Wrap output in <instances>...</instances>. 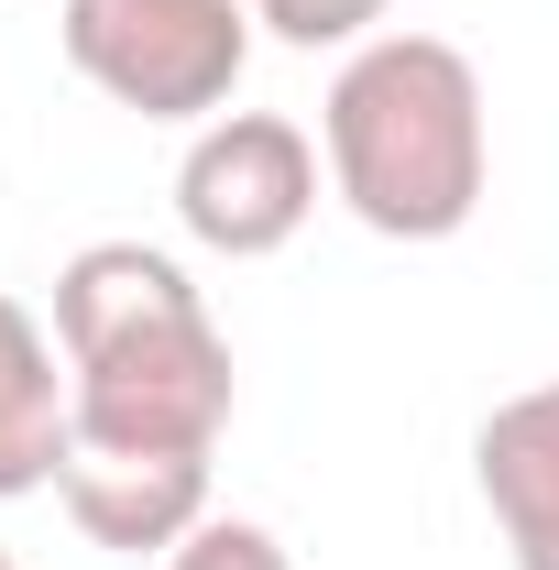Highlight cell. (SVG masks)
I'll list each match as a JSON object with an SVG mask.
<instances>
[{
	"label": "cell",
	"mask_w": 559,
	"mask_h": 570,
	"mask_svg": "<svg viewBox=\"0 0 559 570\" xmlns=\"http://www.w3.org/2000/svg\"><path fill=\"white\" fill-rule=\"evenodd\" d=\"M0 570H22V560H11V549H0Z\"/></svg>",
	"instance_id": "10"
},
{
	"label": "cell",
	"mask_w": 559,
	"mask_h": 570,
	"mask_svg": "<svg viewBox=\"0 0 559 570\" xmlns=\"http://www.w3.org/2000/svg\"><path fill=\"white\" fill-rule=\"evenodd\" d=\"M67 439H77L67 352H56V330H45V318H33V307L0 285V504L56 494Z\"/></svg>",
	"instance_id": "6"
},
{
	"label": "cell",
	"mask_w": 559,
	"mask_h": 570,
	"mask_svg": "<svg viewBox=\"0 0 559 570\" xmlns=\"http://www.w3.org/2000/svg\"><path fill=\"white\" fill-rule=\"evenodd\" d=\"M384 11L395 0H253V33H275L296 56H351V45L384 33Z\"/></svg>",
	"instance_id": "8"
},
{
	"label": "cell",
	"mask_w": 559,
	"mask_h": 570,
	"mask_svg": "<svg viewBox=\"0 0 559 570\" xmlns=\"http://www.w3.org/2000/svg\"><path fill=\"white\" fill-rule=\"evenodd\" d=\"M330 198L384 242H450L472 230L493 187V110L450 33H373L351 45L318 99Z\"/></svg>",
	"instance_id": "2"
},
{
	"label": "cell",
	"mask_w": 559,
	"mask_h": 570,
	"mask_svg": "<svg viewBox=\"0 0 559 570\" xmlns=\"http://www.w3.org/2000/svg\"><path fill=\"white\" fill-rule=\"evenodd\" d=\"M67 67L133 121H219L253 67V0H56Z\"/></svg>",
	"instance_id": "3"
},
{
	"label": "cell",
	"mask_w": 559,
	"mask_h": 570,
	"mask_svg": "<svg viewBox=\"0 0 559 570\" xmlns=\"http://www.w3.org/2000/svg\"><path fill=\"white\" fill-rule=\"evenodd\" d=\"M318 165L330 154L307 142V121H285V110H219L176 154V219L219 264H264V253H285L318 219Z\"/></svg>",
	"instance_id": "4"
},
{
	"label": "cell",
	"mask_w": 559,
	"mask_h": 570,
	"mask_svg": "<svg viewBox=\"0 0 559 570\" xmlns=\"http://www.w3.org/2000/svg\"><path fill=\"white\" fill-rule=\"evenodd\" d=\"M56 504L88 549L110 560H176L198 527H209V461H176V450H77L67 439V472H56Z\"/></svg>",
	"instance_id": "5"
},
{
	"label": "cell",
	"mask_w": 559,
	"mask_h": 570,
	"mask_svg": "<svg viewBox=\"0 0 559 570\" xmlns=\"http://www.w3.org/2000/svg\"><path fill=\"white\" fill-rule=\"evenodd\" d=\"M472 483H483L516 570H559V384H527V395H504L483 417Z\"/></svg>",
	"instance_id": "7"
},
{
	"label": "cell",
	"mask_w": 559,
	"mask_h": 570,
	"mask_svg": "<svg viewBox=\"0 0 559 570\" xmlns=\"http://www.w3.org/2000/svg\"><path fill=\"white\" fill-rule=\"evenodd\" d=\"M165 570H296V560H285V538L264 527V515H209Z\"/></svg>",
	"instance_id": "9"
},
{
	"label": "cell",
	"mask_w": 559,
	"mask_h": 570,
	"mask_svg": "<svg viewBox=\"0 0 559 570\" xmlns=\"http://www.w3.org/2000/svg\"><path fill=\"white\" fill-rule=\"evenodd\" d=\"M56 352L77 395V450L209 461L242 395L198 275L154 242H77L56 264Z\"/></svg>",
	"instance_id": "1"
}]
</instances>
